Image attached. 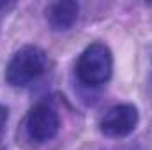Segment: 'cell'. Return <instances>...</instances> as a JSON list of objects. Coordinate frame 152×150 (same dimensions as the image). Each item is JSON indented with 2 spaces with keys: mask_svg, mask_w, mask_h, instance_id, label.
Here are the masks:
<instances>
[{
  "mask_svg": "<svg viewBox=\"0 0 152 150\" xmlns=\"http://www.w3.org/2000/svg\"><path fill=\"white\" fill-rule=\"evenodd\" d=\"M80 7L76 2L71 0H60L51 4L46 9V20L53 30H69L78 20Z\"/></svg>",
  "mask_w": 152,
  "mask_h": 150,
  "instance_id": "5b68a950",
  "label": "cell"
},
{
  "mask_svg": "<svg viewBox=\"0 0 152 150\" xmlns=\"http://www.w3.org/2000/svg\"><path fill=\"white\" fill-rule=\"evenodd\" d=\"M138 110L134 104H117L103 115L99 129L108 138H124L138 125Z\"/></svg>",
  "mask_w": 152,
  "mask_h": 150,
  "instance_id": "277c9868",
  "label": "cell"
},
{
  "mask_svg": "<svg viewBox=\"0 0 152 150\" xmlns=\"http://www.w3.org/2000/svg\"><path fill=\"white\" fill-rule=\"evenodd\" d=\"M58 129H60V118L57 111L48 104H37L27 115L25 131L27 136L36 143H44L53 140Z\"/></svg>",
  "mask_w": 152,
  "mask_h": 150,
  "instance_id": "3957f363",
  "label": "cell"
},
{
  "mask_svg": "<svg viewBox=\"0 0 152 150\" xmlns=\"http://www.w3.org/2000/svg\"><path fill=\"white\" fill-rule=\"evenodd\" d=\"M5 124H7V108L0 104V134L5 129Z\"/></svg>",
  "mask_w": 152,
  "mask_h": 150,
  "instance_id": "8992f818",
  "label": "cell"
},
{
  "mask_svg": "<svg viewBox=\"0 0 152 150\" xmlns=\"http://www.w3.org/2000/svg\"><path fill=\"white\" fill-rule=\"evenodd\" d=\"M46 64L48 57L44 50L39 46H23L11 57L5 67V81L14 88L27 87L46 71Z\"/></svg>",
  "mask_w": 152,
  "mask_h": 150,
  "instance_id": "6da1fadb",
  "label": "cell"
},
{
  "mask_svg": "<svg viewBox=\"0 0 152 150\" xmlns=\"http://www.w3.org/2000/svg\"><path fill=\"white\" fill-rule=\"evenodd\" d=\"M113 71V55L110 48L103 42H94L87 46L78 62H76V76L87 87L104 85Z\"/></svg>",
  "mask_w": 152,
  "mask_h": 150,
  "instance_id": "7a4b0ae2",
  "label": "cell"
}]
</instances>
